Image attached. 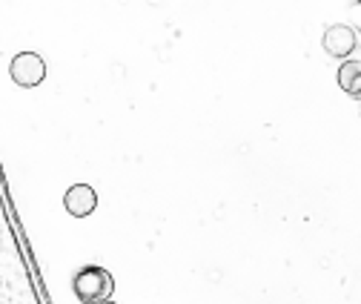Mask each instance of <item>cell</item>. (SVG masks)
I'll list each match as a JSON object with an SVG mask.
<instances>
[{
    "label": "cell",
    "instance_id": "1",
    "mask_svg": "<svg viewBox=\"0 0 361 304\" xmlns=\"http://www.w3.org/2000/svg\"><path fill=\"white\" fill-rule=\"evenodd\" d=\"M72 287H75V296H78L83 304H98V301H106V298L112 296L115 279H112V273L104 270V267H83V270L75 276Z\"/></svg>",
    "mask_w": 361,
    "mask_h": 304
},
{
    "label": "cell",
    "instance_id": "2",
    "mask_svg": "<svg viewBox=\"0 0 361 304\" xmlns=\"http://www.w3.org/2000/svg\"><path fill=\"white\" fill-rule=\"evenodd\" d=\"M9 75L18 86L32 90V86H40L43 80H47V63H43V58L37 52H20V55L12 58Z\"/></svg>",
    "mask_w": 361,
    "mask_h": 304
},
{
    "label": "cell",
    "instance_id": "3",
    "mask_svg": "<svg viewBox=\"0 0 361 304\" xmlns=\"http://www.w3.org/2000/svg\"><path fill=\"white\" fill-rule=\"evenodd\" d=\"M63 207L69 215H75V219H86V215H92L98 207V193L89 184H75L63 195Z\"/></svg>",
    "mask_w": 361,
    "mask_h": 304
},
{
    "label": "cell",
    "instance_id": "4",
    "mask_svg": "<svg viewBox=\"0 0 361 304\" xmlns=\"http://www.w3.org/2000/svg\"><path fill=\"white\" fill-rule=\"evenodd\" d=\"M355 43H358L355 29H350V26H344V23H333V26L324 32V52L333 55V58H347V55H353Z\"/></svg>",
    "mask_w": 361,
    "mask_h": 304
},
{
    "label": "cell",
    "instance_id": "5",
    "mask_svg": "<svg viewBox=\"0 0 361 304\" xmlns=\"http://www.w3.org/2000/svg\"><path fill=\"white\" fill-rule=\"evenodd\" d=\"M338 86L347 95H361V61H344L338 69Z\"/></svg>",
    "mask_w": 361,
    "mask_h": 304
},
{
    "label": "cell",
    "instance_id": "6",
    "mask_svg": "<svg viewBox=\"0 0 361 304\" xmlns=\"http://www.w3.org/2000/svg\"><path fill=\"white\" fill-rule=\"evenodd\" d=\"M98 304H115V301H112V298H106V301H98Z\"/></svg>",
    "mask_w": 361,
    "mask_h": 304
},
{
    "label": "cell",
    "instance_id": "7",
    "mask_svg": "<svg viewBox=\"0 0 361 304\" xmlns=\"http://www.w3.org/2000/svg\"><path fill=\"white\" fill-rule=\"evenodd\" d=\"M358 109H361V95H358Z\"/></svg>",
    "mask_w": 361,
    "mask_h": 304
},
{
    "label": "cell",
    "instance_id": "8",
    "mask_svg": "<svg viewBox=\"0 0 361 304\" xmlns=\"http://www.w3.org/2000/svg\"><path fill=\"white\" fill-rule=\"evenodd\" d=\"M358 4H361V0H358Z\"/></svg>",
    "mask_w": 361,
    "mask_h": 304
}]
</instances>
